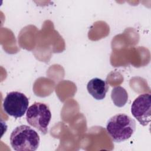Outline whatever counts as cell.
<instances>
[{"label": "cell", "mask_w": 151, "mask_h": 151, "mask_svg": "<svg viewBox=\"0 0 151 151\" xmlns=\"http://www.w3.org/2000/svg\"><path fill=\"white\" fill-rule=\"evenodd\" d=\"M111 98L115 106L121 107L127 103L128 94L124 88L121 86H117L112 89Z\"/></svg>", "instance_id": "52a82bcc"}, {"label": "cell", "mask_w": 151, "mask_h": 151, "mask_svg": "<svg viewBox=\"0 0 151 151\" xmlns=\"http://www.w3.org/2000/svg\"><path fill=\"white\" fill-rule=\"evenodd\" d=\"M136 130L134 119L125 114L111 117L106 124V130L113 142L120 143L132 137Z\"/></svg>", "instance_id": "6da1fadb"}, {"label": "cell", "mask_w": 151, "mask_h": 151, "mask_svg": "<svg viewBox=\"0 0 151 151\" xmlns=\"http://www.w3.org/2000/svg\"><path fill=\"white\" fill-rule=\"evenodd\" d=\"M29 100L22 93L11 91L7 94L3 101V108L8 115L19 118L24 115L28 109Z\"/></svg>", "instance_id": "277c9868"}, {"label": "cell", "mask_w": 151, "mask_h": 151, "mask_svg": "<svg viewBox=\"0 0 151 151\" xmlns=\"http://www.w3.org/2000/svg\"><path fill=\"white\" fill-rule=\"evenodd\" d=\"M40 142L38 133L27 125L17 126L10 135V144L16 151H35Z\"/></svg>", "instance_id": "7a4b0ae2"}, {"label": "cell", "mask_w": 151, "mask_h": 151, "mask_svg": "<svg viewBox=\"0 0 151 151\" xmlns=\"http://www.w3.org/2000/svg\"><path fill=\"white\" fill-rule=\"evenodd\" d=\"M87 90L93 98L101 100L105 98L109 86L105 81L99 78H94L88 82Z\"/></svg>", "instance_id": "8992f818"}, {"label": "cell", "mask_w": 151, "mask_h": 151, "mask_svg": "<svg viewBox=\"0 0 151 151\" xmlns=\"http://www.w3.org/2000/svg\"><path fill=\"white\" fill-rule=\"evenodd\" d=\"M131 113L140 124L147 126L150 122V94L145 93L139 95L132 104Z\"/></svg>", "instance_id": "5b68a950"}, {"label": "cell", "mask_w": 151, "mask_h": 151, "mask_svg": "<svg viewBox=\"0 0 151 151\" xmlns=\"http://www.w3.org/2000/svg\"><path fill=\"white\" fill-rule=\"evenodd\" d=\"M51 119V113L48 106L41 102H35L28 107L26 113L28 123L43 134L48 132V127Z\"/></svg>", "instance_id": "3957f363"}]
</instances>
